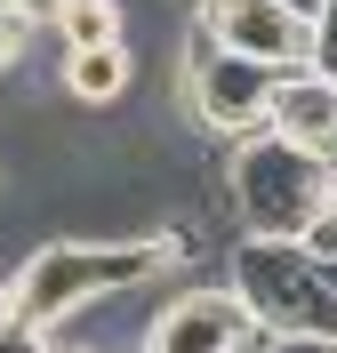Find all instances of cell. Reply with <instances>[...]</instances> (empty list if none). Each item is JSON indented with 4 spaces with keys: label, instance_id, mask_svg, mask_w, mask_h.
I'll use <instances>...</instances> for the list:
<instances>
[{
    "label": "cell",
    "instance_id": "6da1fadb",
    "mask_svg": "<svg viewBox=\"0 0 337 353\" xmlns=\"http://www.w3.org/2000/svg\"><path fill=\"white\" fill-rule=\"evenodd\" d=\"M225 201H233V241H305L337 209V169L281 137H249L225 153Z\"/></svg>",
    "mask_w": 337,
    "mask_h": 353
},
{
    "label": "cell",
    "instance_id": "7a4b0ae2",
    "mask_svg": "<svg viewBox=\"0 0 337 353\" xmlns=\"http://www.w3.org/2000/svg\"><path fill=\"white\" fill-rule=\"evenodd\" d=\"M225 289L257 313L265 337H321L337 345V273L305 241H233Z\"/></svg>",
    "mask_w": 337,
    "mask_h": 353
},
{
    "label": "cell",
    "instance_id": "3957f363",
    "mask_svg": "<svg viewBox=\"0 0 337 353\" xmlns=\"http://www.w3.org/2000/svg\"><path fill=\"white\" fill-rule=\"evenodd\" d=\"M273 88H281V72H265V65H249V57H225V48H209V41H193L185 32L177 41V121L193 137H209V145H249V137H265V121H273Z\"/></svg>",
    "mask_w": 337,
    "mask_h": 353
},
{
    "label": "cell",
    "instance_id": "277c9868",
    "mask_svg": "<svg viewBox=\"0 0 337 353\" xmlns=\"http://www.w3.org/2000/svg\"><path fill=\"white\" fill-rule=\"evenodd\" d=\"M193 41L225 48V57H249L265 72H314V17L289 8V0H201L193 8Z\"/></svg>",
    "mask_w": 337,
    "mask_h": 353
},
{
    "label": "cell",
    "instance_id": "5b68a950",
    "mask_svg": "<svg viewBox=\"0 0 337 353\" xmlns=\"http://www.w3.org/2000/svg\"><path fill=\"white\" fill-rule=\"evenodd\" d=\"M257 313L233 297L225 281H177L145 321V345L136 353H249L257 345Z\"/></svg>",
    "mask_w": 337,
    "mask_h": 353
},
{
    "label": "cell",
    "instance_id": "8992f818",
    "mask_svg": "<svg viewBox=\"0 0 337 353\" xmlns=\"http://www.w3.org/2000/svg\"><path fill=\"white\" fill-rule=\"evenodd\" d=\"M265 137H281V145H297V153H314V161L337 169V81H321V72H289V81L273 88Z\"/></svg>",
    "mask_w": 337,
    "mask_h": 353
},
{
    "label": "cell",
    "instance_id": "52a82bcc",
    "mask_svg": "<svg viewBox=\"0 0 337 353\" xmlns=\"http://www.w3.org/2000/svg\"><path fill=\"white\" fill-rule=\"evenodd\" d=\"M57 97L81 112H112L136 97V48H81V57H57Z\"/></svg>",
    "mask_w": 337,
    "mask_h": 353
},
{
    "label": "cell",
    "instance_id": "ba28073f",
    "mask_svg": "<svg viewBox=\"0 0 337 353\" xmlns=\"http://www.w3.org/2000/svg\"><path fill=\"white\" fill-rule=\"evenodd\" d=\"M48 41L57 57H81V48H129V0H65L48 17Z\"/></svg>",
    "mask_w": 337,
    "mask_h": 353
},
{
    "label": "cell",
    "instance_id": "9c48e42d",
    "mask_svg": "<svg viewBox=\"0 0 337 353\" xmlns=\"http://www.w3.org/2000/svg\"><path fill=\"white\" fill-rule=\"evenodd\" d=\"M314 72H321V81H337V0H321V8H314Z\"/></svg>",
    "mask_w": 337,
    "mask_h": 353
},
{
    "label": "cell",
    "instance_id": "30bf717a",
    "mask_svg": "<svg viewBox=\"0 0 337 353\" xmlns=\"http://www.w3.org/2000/svg\"><path fill=\"white\" fill-rule=\"evenodd\" d=\"M24 48H32V24H8V17H0V88L17 81V65H32Z\"/></svg>",
    "mask_w": 337,
    "mask_h": 353
},
{
    "label": "cell",
    "instance_id": "8fae6325",
    "mask_svg": "<svg viewBox=\"0 0 337 353\" xmlns=\"http://www.w3.org/2000/svg\"><path fill=\"white\" fill-rule=\"evenodd\" d=\"M57 8H65V0H0V17H8V24H32V32L57 17Z\"/></svg>",
    "mask_w": 337,
    "mask_h": 353
},
{
    "label": "cell",
    "instance_id": "7c38bea8",
    "mask_svg": "<svg viewBox=\"0 0 337 353\" xmlns=\"http://www.w3.org/2000/svg\"><path fill=\"white\" fill-rule=\"evenodd\" d=\"M305 249H314V257H321V265L337 273V209H329V217L314 225V233H305Z\"/></svg>",
    "mask_w": 337,
    "mask_h": 353
},
{
    "label": "cell",
    "instance_id": "4fadbf2b",
    "mask_svg": "<svg viewBox=\"0 0 337 353\" xmlns=\"http://www.w3.org/2000/svg\"><path fill=\"white\" fill-rule=\"evenodd\" d=\"M249 353H337V345H321V337H257Z\"/></svg>",
    "mask_w": 337,
    "mask_h": 353
},
{
    "label": "cell",
    "instance_id": "5bb4252c",
    "mask_svg": "<svg viewBox=\"0 0 337 353\" xmlns=\"http://www.w3.org/2000/svg\"><path fill=\"white\" fill-rule=\"evenodd\" d=\"M0 353H57L41 330H0Z\"/></svg>",
    "mask_w": 337,
    "mask_h": 353
},
{
    "label": "cell",
    "instance_id": "9a60e30c",
    "mask_svg": "<svg viewBox=\"0 0 337 353\" xmlns=\"http://www.w3.org/2000/svg\"><path fill=\"white\" fill-rule=\"evenodd\" d=\"M169 8H185V17H193V8H201V0H169Z\"/></svg>",
    "mask_w": 337,
    "mask_h": 353
},
{
    "label": "cell",
    "instance_id": "2e32d148",
    "mask_svg": "<svg viewBox=\"0 0 337 353\" xmlns=\"http://www.w3.org/2000/svg\"><path fill=\"white\" fill-rule=\"evenodd\" d=\"M289 8H305V17H314V8H321V0H289Z\"/></svg>",
    "mask_w": 337,
    "mask_h": 353
}]
</instances>
